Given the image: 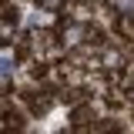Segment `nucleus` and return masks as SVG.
Returning a JSON list of instances; mask_svg holds the SVG:
<instances>
[{
  "label": "nucleus",
  "instance_id": "f257e3e1",
  "mask_svg": "<svg viewBox=\"0 0 134 134\" xmlns=\"http://www.w3.org/2000/svg\"><path fill=\"white\" fill-rule=\"evenodd\" d=\"M111 7L121 10L124 17H134V0H111Z\"/></svg>",
  "mask_w": 134,
  "mask_h": 134
},
{
  "label": "nucleus",
  "instance_id": "f03ea898",
  "mask_svg": "<svg viewBox=\"0 0 134 134\" xmlns=\"http://www.w3.org/2000/svg\"><path fill=\"white\" fill-rule=\"evenodd\" d=\"M81 34H84V27H70L64 37H67V44H77V40H81Z\"/></svg>",
  "mask_w": 134,
  "mask_h": 134
},
{
  "label": "nucleus",
  "instance_id": "7ed1b4c3",
  "mask_svg": "<svg viewBox=\"0 0 134 134\" xmlns=\"http://www.w3.org/2000/svg\"><path fill=\"white\" fill-rule=\"evenodd\" d=\"M40 3H44L47 10H54V7H60V0H40Z\"/></svg>",
  "mask_w": 134,
  "mask_h": 134
},
{
  "label": "nucleus",
  "instance_id": "20e7f679",
  "mask_svg": "<svg viewBox=\"0 0 134 134\" xmlns=\"http://www.w3.org/2000/svg\"><path fill=\"white\" fill-rule=\"evenodd\" d=\"M124 30H127V34H131V37H134V24H124Z\"/></svg>",
  "mask_w": 134,
  "mask_h": 134
}]
</instances>
